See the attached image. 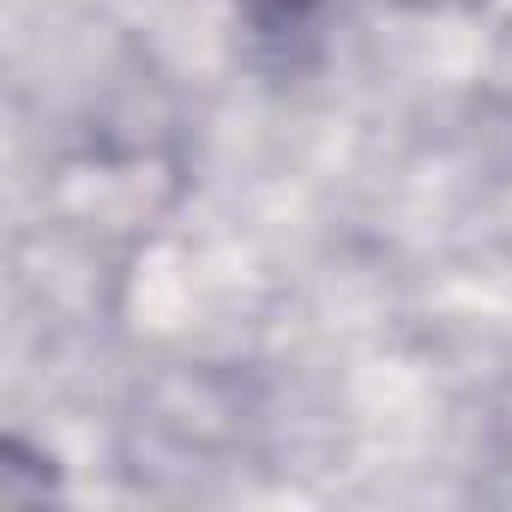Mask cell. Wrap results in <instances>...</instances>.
Returning <instances> with one entry per match:
<instances>
[{
    "label": "cell",
    "mask_w": 512,
    "mask_h": 512,
    "mask_svg": "<svg viewBox=\"0 0 512 512\" xmlns=\"http://www.w3.org/2000/svg\"><path fill=\"white\" fill-rule=\"evenodd\" d=\"M278 7H290V0H278Z\"/></svg>",
    "instance_id": "obj_1"
}]
</instances>
